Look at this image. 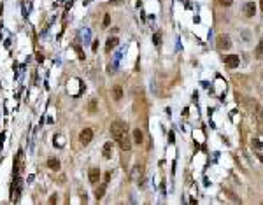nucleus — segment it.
<instances>
[{
  "mask_svg": "<svg viewBox=\"0 0 263 205\" xmlns=\"http://www.w3.org/2000/svg\"><path fill=\"white\" fill-rule=\"evenodd\" d=\"M217 48L219 49H230L232 48V40H230V37L228 35H219L217 37Z\"/></svg>",
  "mask_w": 263,
  "mask_h": 205,
  "instance_id": "39448f33",
  "label": "nucleus"
},
{
  "mask_svg": "<svg viewBox=\"0 0 263 205\" xmlns=\"http://www.w3.org/2000/svg\"><path fill=\"white\" fill-rule=\"evenodd\" d=\"M217 4L221 5V7H230L233 4V0H217Z\"/></svg>",
  "mask_w": 263,
  "mask_h": 205,
  "instance_id": "6ab92c4d",
  "label": "nucleus"
},
{
  "mask_svg": "<svg viewBox=\"0 0 263 205\" xmlns=\"http://www.w3.org/2000/svg\"><path fill=\"white\" fill-rule=\"evenodd\" d=\"M104 193H105V184H102V186H98V188L95 189V196H97V200H100V198L104 196Z\"/></svg>",
  "mask_w": 263,
  "mask_h": 205,
  "instance_id": "2eb2a0df",
  "label": "nucleus"
},
{
  "mask_svg": "<svg viewBox=\"0 0 263 205\" xmlns=\"http://www.w3.org/2000/svg\"><path fill=\"white\" fill-rule=\"evenodd\" d=\"M97 49H98V40L93 42V51H97Z\"/></svg>",
  "mask_w": 263,
  "mask_h": 205,
  "instance_id": "393cba45",
  "label": "nucleus"
},
{
  "mask_svg": "<svg viewBox=\"0 0 263 205\" xmlns=\"http://www.w3.org/2000/svg\"><path fill=\"white\" fill-rule=\"evenodd\" d=\"M111 133H112V139L116 140V144L123 149V151H130L132 146H130V140H128V128L123 121H114L111 125Z\"/></svg>",
  "mask_w": 263,
  "mask_h": 205,
  "instance_id": "f257e3e1",
  "label": "nucleus"
},
{
  "mask_svg": "<svg viewBox=\"0 0 263 205\" xmlns=\"http://www.w3.org/2000/svg\"><path fill=\"white\" fill-rule=\"evenodd\" d=\"M49 203H56V195H53V196L49 198Z\"/></svg>",
  "mask_w": 263,
  "mask_h": 205,
  "instance_id": "b1692460",
  "label": "nucleus"
},
{
  "mask_svg": "<svg viewBox=\"0 0 263 205\" xmlns=\"http://www.w3.org/2000/svg\"><path fill=\"white\" fill-rule=\"evenodd\" d=\"M114 46H118V39H116V37H114V39L111 37V39H109V40H107V46H105V51H107V53H111V51L114 49Z\"/></svg>",
  "mask_w": 263,
  "mask_h": 205,
  "instance_id": "ddd939ff",
  "label": "nucleus"
},
{
  "mask_svg": "<svg viewBox=\"0 0 263 205\" xmlns=\"http://www.w3.org/2000/svg\"><path fill=\"white\" fill-rule=\"evenodd\" d=\"M111 174H112V172H107V174L104 175V180H105V184H107L109 180H111Z\"/></svg>",
  "mask_w": 263,
  "mask_h": 205,
  "instance_id": "4be33fe9",
  "label": "nucleus"
},
{
  "mask_svg": "<svg viewBox=\"0 0 263 205\" xmlns=\"http://www.w3.org/2000/svg\"><path fill=\"white\" fill-rule=\"evenodd\" d=\"M23 186V180H21V177L19 175H16V179H14V184H12V191H16V195H14V202H18V198H19V193H21V188Z\"/></svg>",
  "mask_w": 263,
  "mask_h": 205,
  "instance_id": "423d86ee",
  "label": "nucleus"
},
{
  "mask_svg": "<svg viewBox=\"0 0 263 205\" xmlns=\"http://www.w3.org/2000/svg\"><path fill=\"white\" fill-rule=\"evenodd\" d=\"M88 179H90L91 184H97L98 179H100V170H98V168H91V170H90V175H88Z\"/></svg>",
  "mask_w": 263,
  "mask_h": 205,
  "instance_id": "1a4fd4ad",
  "label": "nucleus"
},
{
  "mask_svg": "<svg viewBox=\"0 0 263 205\" xmlns=\"http://www.w3.org/2000/svg\"><path fill=\"white\" fill-rule=\"evenodd\" d=\"M134 140H135V144H142V140H144V135H142V130L140 128H135L134 130Z\"/></svg>",
  "mask_w": 263,
  "mask_h": 205,
  "instance_id": "f8f14e48",
  "label": "nucleus"
},
{
  "mask_svg": "<svg viewBox=\"0 0 263 205\" xmlns=\"http://www.w3.org/2000/svg\"><path fill=\"white\" fill-rule=\"evenodd\" d=\"M23 151H19L16 159H14V175H21V172H23V165H25V159H23Z\"/></svg>",
  "mask_w": 263,
  "mask_h": 205,
  "instance_id": "7ed1b4c3",
  "label": "nucleus"
},
{
  "mask_svg": "<svg viewBox=\"0 0 263 205\" xmlns=\"http://www.w3.org/2000/svg\"><path fill=\"white\" fill-rule=\"evenodd\" d=\"M256 56H258V58H263V40L258 44V48H256Z\"/></svg>",
  "mask_w": 263,
  "mask_h": 205,
  "instance_id": "a211bd4d",
  "label": "nucleus"
},
{
  "mask_svg": "<svg viewBox=\"0 0 263 205\" xmlns=\"http://www.w3.org/2000/svg\"><path fill=\"white\" fill-rule=\"evenodd\" d=\"M109 25H111V16L105 14V16H104V21H102V27H104V28H107Z\"/></svg>",
  "mask_w": 263,
  "mask_h": 205,
  "instance_id": "aec40b11",
  "label": "nucleus"
},
{
  "mask_svg": "<svg viewBox=\"0 0 263 205\" xmlns=\"http://www.w3.org/2000/svg\"><path fill=\"white\" fill-rule=\"evenodd\" d=\"M112 98H114L116 102H119V100L123 98V88H121V86H114V88H112Z\"/></svg>",
  "mask_w": 263,
  "mask_h": 205,
  "instance_id": "9b49d317",
  "label": "nucleus"
},
{
  "mask_svg": "<svg viewBox=\"0 0 263 205\" xmlns=\"http://www.w3.org/2000/svg\"><path fill=\"white\" fill-rule=\"evenodd\" d=\"M225 63H226L230 68H235V67H238L240 58H238V54H230V56H226V58H225Z\"/></svg>",
  "mask_w": 263,
  "mask_h": 205,
  "instance_id": "0eeeda50",
  "label": "nucleus"
},
{
  "mask_svg": "<svg viewBox=\"0 0 263 205\" xmlns=\"http://www.w3.org/2000/svg\"><path fill=\"white\" fill-rule=\"evenodd\" d=\"M140 179H142V167H135L134 168V172H132V180H135V182H140Z\"/></svg>",
  "mask_w": 263,
  "mask_h": 205,
  "instance_id": "9d476101",
  "label": "nucleus"
},
{
  "mask_svg": "<svg viewBox=\"0 0 263 205\" xmlns=\"http://www.w3.org/2000/svg\"><path fill=\"white\" fill-rule=\"evenodd\" d=\"M88 110H90V112H97V100L95 98L90 100V104H88Z\"/></svg>",
  "mask_w": 263,
  "mask_h": 205,
  "instance_id": "dca6fc26",
  "label": "nucleus"
},
{
  "mask_svg": "<svg viewBox=\"0 0 263 205\" xmlns=\"http://www.w3.org/2000/svg\"><path fill=\"white\" fill-rule=\"evenodd\" d=\"M254 12H256V5H254L253 2L244 4V14H246L247 18H253V16H254Z\"/></svg>",
  "mask_w": 263,
  "mask_h": 205,
  "instance_id": "6e6552de",
  "label": "nucleus"
},
{
  "mask_svg": "<svg viewBox=\"0 0 263 205\" xmlns=\"http://www.w3.org/2000/svg\"><path fill=\"white\" fill-rule=\"evenodd\" d=\"M253 146L256 149H263V142H260V140H253Z\"/></svg>",
  "mask_w": 263,
  "mask_h": 205,
  "instance_id": "412c9836",
  "label": "nucleus"
},
{
  "mask_svg": "<svg viewBox=\"0 0 263 205\" xmlns=\"http://www.w3.org/2000/svg\"><path fill=\"white\" fill-rule=\"evenodd\" d=\"M260 5H261V11H263V0H261V2H260Z\"/></svg>",
  "mask_w": 263,
  "mask_h": 205,
  "instance_id": "a878e982",
  "label": "nucleus"
},
{
  "mask_svg": "<svg viewBox=\"0 0 263 205\" xmlns=\"http://www.w3.org/2000/svg\"><path fill=\"white\" fill-rule=\"evenodd\" d=\"M249 112H251V116L256 119V123L263 125V109L260 107V104H258V102H251V105H249Z\"/></svg>",
  "mask_w": 263,
  "mask_h": 205,
  "instance_id": "f03ea898",
  "label": "nucleus"
},
{
  "mask_svg": "<svg viewBox=\"0 0 263 205\" xmlns=\"http://www.w3.org/2000/svg\"><path fill=\"white\" fill-rule=\"evenodd\" d=\"M48 167H49L51 170H55V172H56V170H60V161H58L56 158H51L49 161H48Z\"/></svg>",
  "mask_w": 263,
  "mask_h": 205,
  "instance_id": "4468645a",
  "label": "nucleus"
},
{
  "mask_svg": "<svg viewBox=\"0 0 263 205\" xmlns=\"http://www.w3.org/2000/svg\"><path fill=\"white\" fill-rule=\"evenodd\" d=\"M111 147H112L111 142L105 144V147H104V156H105V158H111Z\"/></svg>",
  "mask_w": 263,
  "mask_h": 205,
  "instance_id": "f3484780",
  "label": "nucleus"
},
{
  "mask_svg": "<svg viewBox=\"0 0 263 205\" xmlns=\"http://www.w3.org/2000/svg\"><path fill=\"white\" fill-rule=\"evenodd\" d=\"M160 42H161V39H160V33H156V35H155V44H156V46H160Z\"/></svg>",
  "mask_w": 263,
  "mask_h": 205,
  "instance_id": "5701e85b",
  "label": "nucleus"
},
{
  "mask_svg": "<svg viewBox=\"0 0 263 205\" xmlns=\"http://www.w3.org/2000/svg\"><path fill=\"white\" fill-rule=\"evenodd\" d=\"M79 140H81L82 146H88V144L93 140V130H91V128H84V130L81 131V135H79Z\"/></svg>",
  "mask_w": 263,
  "mask_h": 205,
  "instance_id": "20e7f679",
  "label": "nucleus"
}]
</instances>
